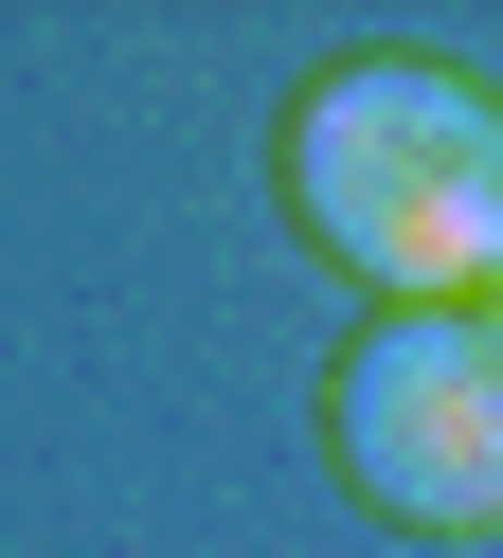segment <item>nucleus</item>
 Listing matches in <instances>:
<instances>
[{
    "label": "nucleus",
    "instance_id": "nucleus-1",
    "mask_svg": "<svg viewBox=\"0 0 503 558\" xmlns=\"http://www.w3.org/2000/svg\"><path fill=\"white\" fill-rule=\"evenodd\" d=\"M287 217L378 306H486L503 289V90L450 54H323L287 109Z\"/></svg>",
    "mask_w": 503,
    "mask_h": 558
},
{
    "label": "nucleus",
    "instance_id": "nucleus-2",
    "mask_svg": "<svg viewBox=\"0 0 503 558\" xmlns=\"http://www.w3.org/2000/svg\"><path fill=\"white\" fill-rule=\"evenodd\" d=\"M323 450L378 522H503V325L486 306H378L323 378Z\"/></svg>",
    "mask_w": 503,
    "mask_h": 558
},
{
    "label": "nucleus",
    "instance_id": "nucleus-3",
    "mask_svg": "<svg viewBox=\"0 0 503 558\" xmlns=\"http://www.w3.org/2000/svg\"><path fill=\"white\" fill-rule=\"evenodd\" d=\"M486 325H503V289H486Z\"/></svg>",
    "mask_w": 503,
    "mask_h": 558
}]
</instances>
